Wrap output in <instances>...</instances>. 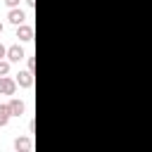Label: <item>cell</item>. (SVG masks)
I'll return each mask as SVG.
<instances>
[{
	"label": "cell",
	"mask_w": 152,
	"mask_h": 152,
	"mask_svg": "<svg viewBox=\"0 0 152 152\" xmlns=\"http://www.w3.org/2000/svg\"><path fill=\"white\" fill-rule=\"evenodd\" d=\"M17 90V78H10L7 74L0 76V95H14Z\"/></svg>",
	"instance_id": "obj_1"
},
{
	"label": "cell",
	"mask_w": 152,
	"mask_h": 152,
	"mask_svg": "<svg viewBox=\"0 0 152 152\" xmlns=\"http://www.w3.org/2000/svg\"><path fill=\"white\" fill-rule=\"evenodd\" d=\"M7 19H10L14 26H19V24H26V12H24V10H19V7H12V10L7 12Z\"/></svg>",
	"instance_id": "obj_2"
},
{
	"label": "cell",
	"mask_w": 152,
	"mask_h": 152,
	"mask_svg": "<svg viewBox=\"0 0 152 152\" xmlns=\"http://www.w3.org/2000/svg\"><path fill=\"white\" fill-rule=\"evenodd\" d=\"M17 86H21V88H31V86H33V71H31V69L19 71V74H17Z\"/></svg>",
	"instance_id": "obj_3"
},
{
	"label": "cell",
	"mask_w": 152,
	"mask_h": 152,
	"mask_svg": "<svg viewBox=\"0 0 152 152\" xmlns=\"http://www.w3.org/2000/svg\"><path fill=\"white\" fill-rule=\"evenodd\" d=\"M17 38H19L21 43L33 40V28H31L28 24H19V26H17Z\"/></svg>",
	"instance_id": "obj_4"
},
{
	"label": "cell",
	"mask_w": 152,
	"mask_h": 152,
	"mask_svg": "<svg viewBox=\"0 0 152 152\" xmlns=\"http://www.w3.org/2000/svg\"><path fill=\"white\" fill-rule=\"evenodd\" d=\"M24 57H26V52H24L21 45H10V48H7V59H10V62H21Z\"/></svg>",
	"instance_id": "obj_5"
},
{
	"label": "cell",
	"mask_w": 152,
	"mask_h": 152,
	"mask_svg": "<svg viewBox=\"0 0 152 152\" xmlns=\"http://www.w3.org/2000/svg\"><path fill=\"white\" fill-rule=\"evenodd\" d=\"M7 104H10V112H12V116H21V114L26 112V104H24L21 100H17V97H12Z\"/></svg>",
	"instance_id": "obj_6"
},
{
	"label": "cell",
	"mask_w": 152,
	"mask_h": 152,
	"mask_svg": "<svg viewBox=\"0 0 152 152\" xmlns=\"http://www.w3.org/2000/svg\"><path fill=\"white\" fill-rule=\"evenodd\" d=\"M14 150H17V152H28V150H31V138H28V135L17 138V140H14Z\"/></svg>",
	"instance_id": "obj_7"
},
{
	"label": "cell",
	"mask_w": 152,
	"mask_h": 152,
	"mask_svg": "<svg viewBox=\"0 0 152 152\" xmlns=\"http://www.w3.org/2000/svg\"><path fill=\"white\" fill-rule=\"evenodd\" d=\"M12 119V112H10V104H0V126H7V121Z\"/></svg>",
	"instance_id": "obj_8"
},
{
	"label": "cell",
	"mask_w": 152,
	"mask_h": 152,
	"mask_svg": "<svg viewBox=\"0 0 152 152\" xmlns=\"http://www.w3.org/2000/svg\"><path fill=\"white\" fill-rule=\"evenodd\" d=\"M10 74V59H0V76Z\"/></svg>",
	"instance_id": "obj_9"
},
{
	"label": "cell",
	"mask_w": 152,
	"mask_h": 152,
	"mask_svg": "<svg viewBox=\"0 0 152 152\" xmlns=\"http://www.w3.org/2000/svg\"><path fill=\"white\" fill-rule=\"evenodd\" d=\"M26 69H31V71L36 69V59H33L31 55H26Z\"/></svg>",
	"instance_id": "obj_10"
},
{
	"label": "cell",
	"mask_w": 152,
	"mask_h": 152,
	"mask_svg": "<svg viewBox=\"0 0 152 152\" xmlns=\"http://www.w3.org/2000/svg\"><path fill=\"white\" fill-rule=\"evenodd\" d=\"M5 5L12 10V7H17V5H19V0H5Z\"/></svg>",
	"instance_id": "obj_11"
},
{
	"label": "cell",
	"mask_w": 152,
	"mask_h": 152,
	"mask_svg": "<svg viewBox=\"0 0 152 152\" xmlns=\"http://www.w3.org/2000/svg\"><path fill=\"white\" fill-rule=\"evenodd\" d=\"M2 57H7V48L0 43V59H2Z\"/></svg>",
	"instance_id": "obj_12"
},
{
	"label": "cell",
	"mask_w": 152,
	"mask_h": 152,
	"mask_svg": "<svg viewBox=\"0 0 152 152\" xmlns=\"http://www.w3.org/2000/svg\"><path fill=\"white\" fill-rule=\"evenodd\" d=\"M26 5H28V7H33V5H36V0H26Z\"/></svg>",
	"instance_id": "obj_13"
},
{
	"label": "cell",
	"mask_w": 152,
	"mask_h": 152,
	"mask_svg": "<svg viewBox=\"0 0 152 152\" xmlns=\"http://www.w3.org/2000/svg\"><path fill=\"white\" fill-rule=\"evenodd\" d=\"M2 28H5V26H2V21H0V33H2Z\"/></svg>",
	"instance_id": "obj_14"
}]
</instances>
